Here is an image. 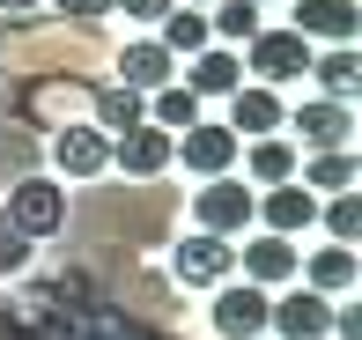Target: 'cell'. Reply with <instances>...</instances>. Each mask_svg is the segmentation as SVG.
I'll use <instances>...</instances> for the list:
<instances>
[{
  "instance_id": "obj_1",
  "label": "cell",
  "mask_w": 362,
  "mask_h": 340,
  "mask_svg": "<svg viewBox=\"0 0 362 340\" xmlns=\"http://www.w3.org/2000/svg\"><path fill=\"white\" fill-rule=\"evenodd\" d=\"M8 230L15 237H59L67 230V185L59 177H15L8 185Z\"/></svg>"
},
{
  "instance_id": "obj_2",
  "label": "cell",
  "mask_w": 362,
  "mask_h": 340,
  "mask_svg": "<svg viewBox=\"0 0 362 340\" xmlns=\"http://www.w3.org/2000/svg\"><path fill=\"white\" fill-rule=\"evenodd\" d=\"M252 207H259V192L244 185V177H207L200 185V200H192V222H200V237H244L252 230Z\"/></svg>"
},
{
  "instance_id": "obj_3",
  "label": "cell",
  "mask_w": 362,
  "mask_h": 340,
  "mask_svg": "<svg viewBox=\"0 0 362 340\" xmlns=\"http://www.w3.org/2000/svg\"><path fill=\"white\" fill-rule=\"evenodd\" d=\"M237 148H244V141L229 134V126L200 119V126H185V134L170 141V163H185V170L207 185V177H229V170H237Z\"/></svg>"
},
{
  "instance_id": "obj_4",
  "label": "cell",
  "mask_w": 362,
  "mask_h": 340,
  "mask_svg": "<svg viewBox=\"0 0 362 340\" xmlns=\"http://www.w3.org/2000/svg\"><path fill=\"white\" fill-rule=\"evenodd\" d=\"M244 67H252V82L259 89H274V82H296V74H310V45L296 37V30H259L252 45H244Z\"/></svg>"
},
{
  "instance_id": "obj_5",
  "label": "cell",
  "mask_w": 362,
  "mask_h": 340,
  "mask_svg": "<svg viewBox=\"0 0 362 340\" xmlns=\"http://www.w3.org/2000/svg\"><path fill=\"white\" fill-rule=\"evenodd\" d=\"M267 333H274V340H325V333H333V303L310 296V288L267 296Z\"/></svg>"
},
{
  "instance_id": "obj_6",
  "label": "cell",
  "mask_w": 362,
  "mask_h": 340,
  "mask_svg": "<svg viewBox=\"0 0 362 340\" xmlns=\"http://www.w3.org/2000/svg\"><path fill=\"white\" fill-rule=\"evenodd\" d=\"M281 126L303 141V148H318V156H325V148H348V141H355V111H348V104H325V96H303V104H296Z\"/></svg>"
},
{
  "instance_id": "obj_7",
  "label": "cell",
  "mask_w": 362,
  "mask_h": 340,
  "mask_svg": "<svg viewBox=\"0 0 362 340\" xmlns=\"http://www.w3.org/2000/svg\"><path fill=\"white\" fill-rule=\"evenodd\" d=\"M229 266H237V245H222V237H200V230H192L185 245L170 252V274H177L185 288H222V281H229Z\"/></svg>"
},
{
  "instance_id": "obj_8",
  "label": "cell",
  "mask_w": 362,
  "mask_h": 340,
  "mask_svg": "<svg viewBox=\"0 0 362 340\" xmlns=\"http://www.w3.org/2000/svg\"><path fill=\"white\" fill-rule=\"evenodd\" d=\"M207 318H215V340H259L267 333V296H259L252 281H222Z\"/></svg>"
},
{
  "instance_id": "obj_9",
  "label": "cell",
  "mask_w": 362,
  "mask_h": 340,
  "mask_svg": "<svg viewBox=\"0 0 362 340\" xmlns=\"http://www.w3.org/2000/svg\"><path fill=\"white\" fill-rule=\"evenodd\" d=\"M355 30H362V8L355 0H296V37L303 45H355Z\"/></svg>"
},
{
  "instance_id": "obj_10",
  "label": "cell",
  "mask_w": 362,
  "mask_h": 340,
  "mask_svg": "<svg viewBox=\"0 0 362 340\" xmlns=\"http://www.w3.org/2000/svg\"><path fill=\"white\" fill-rule=\"evenodd\" d=\"M244 281H252L259 288V296H267V288H288L296 281V266H303V252H296L288 245V237H267V230H259V237H244Z\"/></svg>"
},
{
  "instance_id": "obj_11",
  "label": "cell",
  "mask_w": 362,
  "mask_h": 340,
  "mask_svg": "<svg viewBox=\"0 0 362 340\" xmlns=\"http://www.w3.org/2000/svg\"><path fill=\"white\" fill-rule=\"evenodd\" d=\"M52 170H59V185L67 177H104L111 170V141L96 126H59L52 134Z\"/></svg>"
},
{
  "instance_id": "obj_12",
  "label": "cell",
  "mask_w": 362,
  "mask_h": 340,
  "mask_svg": "<svg viewBox=\"0 0 362 340\" xmlns=\"http://www.w3.org/2000/svg\"><path fill=\"white\" fill-rule=\"evenodd\" d=\"M281 119H288L281 89H259V82H244L237 96H229V134H237V141H274V134H281Z\"/></svg>"
},
{
  "instance_id": "obj_13",
  "label": "cell",
  "mask_w": 362,
  "mask_h": 340,
  "mask_svg": "<svg viewBox=\"0 0 362 340\" xmlns=\"http://www.w3.org/2000/svg\"><path fill=\"white\" fill-rule=\"evenodd\" d=\"M252 222H267V237H288V245H296V237H303L310 222H318V200H310V192H303V185H296V177H288V185L259 192Z\"/></svg>"
},
{
  "instance_id": "obj_14",
  "label": "cell",
  "mask_w": 362,
  "mask_h": 340,
  "mask_svg": "<svg viewBox=\"0 0 362 340\" xmlns=\"http://www.w3.org/2000/svg\"><path fill=\"white\" fill-rule=\"evenodd\" d=\"M111 163H119L126 177H163L170 170V134H156V126H126L119 141H111Z\"/></svg>"
},
{
  "instance_id": "obj_15",
  "label": "cell",
  "mask_w": 362,
  "mask_h": 340,
  "mask_svg": "<svg viewBox=\"0 0 362 340\" xmlns=\"http://www.w3.org/2000/svg\"><path fill=\"white\" fill-rule=\"evenodd\" d=\"M170 74H177V59L163 52L156 37H134L119 52V89H134V96H156V89H170Z\"/></svg>"
},
{
  "instance_id": "obj_16",
  "label": "cell",
  "mask_w": 362,
  "mask_h": 340,
  "mask_svg": "<svg viewBox=\"0 0 362 340\" xmlns=\"http://www.w3.org/2000/svg\"><path fill=\"white\" fill-rule=\"evenodd\" d=\"M89 111H96V134L119 141L126 126H141V119H148V96L119 89V82H89Z\"/></svg>"
},
{
  "instance_id": "obj_17",
  "label": "cell",
  "mask_w": 362,
  "mask_h": 340,
  "mask_svg": "<svg viewBox=\"0 0 362 340\" xmlns=\"http://www.w3.org/2000/svg\"><path fill=\"white\" fill-rule=\"evenodd\" d=\"M185 89L192 96H237L244 89V59L222 52V45H207L200 59H185Z\"/></svg>"
},
{
  "instance_id": "obj_18",
  "label": "cell",
  "mask_w": 362,
  "mask_h": 340,
  "mask_svg": "<svg viewBox=\"0 0 362 340\" xmlns=\"http://www.w3.org/2000/svg\"><path fill=\"white\" fill-rule=\"evenodd\" d=\"M296 274H303V288H310V296H325V303H333L340 288H355V252H348V245H325V252H310Z\"/></svg>"
},
{
  "instance_id": "obj_19",
  "label": "cell",
  "mask_w": 362,
  "mask_h": 340,
  "mask_svg": "<svg viewBox=\"0 0 362 340\" xmlns=\"http://www.w3.org/2000/svg\"><path fill=\"white\" fill-rule=\"evenodd\" d=\"M310 74H318L325 104H348V96L362 89V52H355V45H340V52H310Z\"/></svg>"
},
{
  "instance_id": "obj_20",
  "label": "cell",
  "mask_w": 362,
  "mask_h": 340,
  "mask_svg": "<svg viewBox=\"0 0 362 340\" xmlns=\"http://www.w3.org/2000/svg\"><path fill=\"white\" fill-rule=\"evenodd\" d=\"M148 126H156V134H185V126H200V96H192L185 82H170V89H156L148 96Z\"/></svg>"
},
{
  "instance_id": "obj_21",
  "label": "cell",
  "mask_w": 362,
  "mask_h": 340,
  "mask_svg": "<svg viewBox=\"0 0 362 340\" xmlns=\"http://www.w3.org/2000/svg\"><path fill=\"white\" fill-rule=\"evenodd\" d=\"M156 45H163L170 59H200L215 37H207V15H192V8H170V15H163V30H156Z\"/></svg>"
},
{
  "instance_id": "obj_22",
  "label": "cell",
  "mask_w": 362,
  "mask_h": 340,
  "mask_svg": "<svg viewBox=\"0 0 362 340\" xmlns=\"http://www.w3.org/2000/svg\"><path fill=\"white\" fill-rule=\"evenodd\" d=\"M259 30H267V23H259V8H252V0H222V8L207 15V37H215L222 52H237V45H252Z\"/></svg>"
},
{
  "instance_id": "obj_23",
  "label": "cell",
  "mask_w": 362,
  "mask_h": 340,
  "mask_svg": "<svg viewBox=\"0 0 362 340\" xmlns=\"http://www.w3.org/2000/svg\"><path fill=\"white\" fill-rule=\"evenodd\" d=\"M303 192H310V200H318V192H325V200H333V192H355V156L348 148L310 156V163H303Z\"/></svg>"
},
{
  "instance_id": "obj_24",
  "label": "cell",
  "mask_w": 362,
  "mask_h": 340,
  "mask_svg": "<svg viewBox=\"0 0 362 340\" xmlns=\"http://www.w3.org/2000/svg\"><path fill=\"white\" fill-rule=\"evenodd\" d=\"M244 170L259 177V185H288L296 177V141H252V148H244Z\"/></svg>"
},
{
  "instance_id": "obj_25",
  "label": "cell",
  "mask_w": 362,
  "mask_h": 340,
  "mask_svg": "<svg viewBox=\"0 0 362 340\" xmlns=\"http://www.w3.org/2000/svg\"><path fill=\"white\" fill-rule=\"evenodd\" d=\"M318 222L333 230V245H348V252H355V237H362V192H333V200L318 207Z\"/></svg>"
},
{
  "instance_id": "obj_26",
  "label": "cell",
  "mask_w": 362,
  "mask_h": 340,
  "mask_svg": "<svg viewBox=\"0 0 362 340\" xmlns=\"http://www.w3.org/2000/svg\"><path fill=\"white\" fill-rule=\"evenodd\" d=\"M177 0H111V15H126V23H163Z\"/></svg>"
},
{
  "instance_id": "obj_27",
  "label": "cell",
  "mask_w": 362,
  "mask_h": 340,
  "mask_svg": "<svg viewBox=\"0 0 362 340\" xmlns=\"http://www.w3.org/2000/svg\"><path fill=\"white\" fill-rule=\"evenodd\" d=\"M59 15H67V23H104L111 15V0H52Z\"/></svg>"
},
{
  "instance_id": "obj_28",
  "label": "cell",
  "mask_w": 362,
  "mask_h": 340,
  "mask_svg": "<svg viewBox=\"0 0 362 340\" xmlns=\"http://www.w3.org/2000/svg\"><path fill=\"white\" fill-rule=\"evenodd\" d=\"M333 333L340 340H362V303H340V311H333Z\"/></svg>"
},
{
  "instance_id": "obj_29",
  "label": "cell",
  "mask_w": 362,
  "mask_h": 340,
  "mask_svg": "<svg viewBox=\"0 0 362 340\" xmlns=\"http://www.w3.org/2000/svg\"><path fill=\"white\" fill-rule=\"evenodd\" d=\"M30 8H37V0H0V15H30Z\"/></svg>"
},
{
  "instance_id": "obj_30",
  "label": "cell",
  "mask_w": 362,
  "mask_h": 340,
  "mask_svg": "<svg viewBox=\"0 0 362 340\" xmlns=\"http://www.w3.org/2000/svg\"><path fill=\"white\" fill-rule=\"evenodd\" d=\"M185 8H192V15H200V8H222V0H185Z\"/></svg>"
},
{
  "instance_id": "obj_31",
  "label": "cell",
  "mask_w": 362,
  "mask_h": 340,
  "mask_svg": "<svg viewBox=\"0 0 362 340\" xmlns=\"http://www.w3.org/2000/svg\"><path fill=\"white\" fill-rule=\"evenodd\" d=\"M252 8H259V0H252Z\"/></svg>"
}]
</instances>
